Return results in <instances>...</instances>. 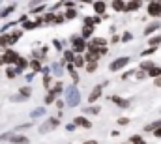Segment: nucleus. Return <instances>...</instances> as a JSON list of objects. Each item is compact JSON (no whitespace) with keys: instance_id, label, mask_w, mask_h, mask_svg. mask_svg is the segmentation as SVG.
<instances>
[{"instance_id":"1","label":"nucleus","mask_w":161,"mask_h":144,"mask_svg":"<svg viewBox=\"0 0 161 144\" xmlns=\"http://www.w3.org/2000/svg\"><path fill=\"white\" fill-rule=\"evenodd\" d=\"M64 97H66V105L69 109H75L81 105V90L77 88V84H69L64 90Z\"/></svg>"},{"instance_id":"2","label":"nucleus","mask_w":161,"mask_h":144,"mask_svg":"<svg viewBox=\"0 0 161 144\" xmlns=\"http://www.w3.org/2000/svg\"><path fill=\"white\" fill-rule=\"evenodd\" d=\"M69 43H71V49H73L75 54H84L86 49H88V41H86L81 34L71 36V37H69Z\"/></svg>"},{"instance_id":"3","label":"nucleus","mask_w":161,"mask_h":144,"mask_svg":"<svg viewBox=\"0 0 161 144\" xmlns=\"http://www.w3.org/2000/svg\"><path fill=\"white\" fill-rule=\"evenodd\" d=\"M60 126V120H58V116H51V118H47L39 127H38V131L43 135V133H49V131H53V129H56Z\"/></svg>"},{"instance_id":"4","label":"nucleus","mask_w":161,"mask_h":144,"mask_svg":"<svg viewBox=\"0 0 161 144\" xmlns=\"http://www.w3.org/2000/svg\"><path fill=\"white\" fill-rule=\"evenodd\" d=\"M17 58H19V54L9 47V49H4L2 52H0V64H8V66H11V64H15L17 62Z\"/></svg>"},{"instance_id":"5","label":"nucleus","mask_w":161,"mask_h":144,"mask_svg":"<svg viewBox=\"0 0 161 144\" xmlns=\"http://www.w3.org/2000/svg\"><path fill=\"white\" fill-rule=\"evenodd\" d=\"M129 62H131V58H129V56H120V58H114V60L111 62L109 69H111V71H120V69H124Z\"/></svg>"},{"instance_id":"6","label":"nucleus","mask_w":161,"mask_h":144,"mask_svg":"<svg viewBox=\"0 0 161 144\" xmlns=\"http://www.w3.org/2000/svg\"><path fill=\"white\" fill-rule=\"evenodd\" d=\"M51 73H53V77L60 79V77L66 73V62H64V60H60V62H53V64H51Z\"/></svg>"},{"instance_id":"7","label":"nucleus","mask_w":161,"mask_h":144,"mask_svg":"<svg viewBox=\"0 0 161 144\" xmlns=\"http://www.w3.org/2000/svg\"><path fill=\"white\" fill-rule=\"evenodd\" d=\"M101 96H103V84H96L92 88V92L88 94V103H96Z\"/></svg>"},{"instance_id":"8","label":"nucleus","mask_w":161,"mask_h":144,"mask_svg":"<svg viewBox=\"0 0 161 144\" xmlns=\"http://www.w3.org/2000/svg\"><path fill=\"white\" fill-rule=\"evenodd\" d=\"M73 124H75V126H79V127H84V129H90V127H92V122H90L84 114L75 116V118H73Z\"/></svg>"},{"instance_id":"9","label":"nucleus","mask_w":161,"mask_h":144,"mask_svg":"<svg viewBox=\"0 0 161 144\" xmlns=\"http://www.w3.org/2000/svg\"><path fill=\"white\" fill-rule=\"evenodd\" d=\"M92 7H94V11H96V15H105V11H107V2L105 0H94V4H92Z\"/></svg>"},{"instance_id":"10","label":"nucleus","mask_w":161,"mask_h":144,"mask_svg":"<svg viewBox=\"0 0 161 144\" xmlns=\"http://www.w3.org/2000/svg\"><path fill=\"white\" fill-rule=\"evenodd\" d=\"M148 15L150 17H161V2H150L148 4Z\"/></svg>"},{"instance_id":"11","label":"nucleus","mask_w":161,"mask_h":144,"mask_svg":"<svg viewBox=\"0 0 161 144\" xmlns=\"http://www.w3.org/2000/svg\"><path fill=\"white\" fill-rule=\"evenodd\" d=\"M28 69H30V71H36V73H41V69H43V60L30 58V62H28Z\"/></svg>"},{"instance_id":"12","label":"nucleus","mask_w":161,"mask_h":144,"mask_svg":"<svg viewBox=\"0 0 161 144\" xmlns=\"http://www.w3.org/2000/svg\"><path fill=\"white\" fill-rule=\"evenodd\" d=\"M23 37V30H11L8 32V39H9V47H13L19 39Z\"/></svg>"},{"instance_id":"13","label":"nucleus","mask_w":161,"mask_h":144,"mask_svg":"<svg viewBox=\"0 0 161 144\" xmlns=\"http://www.w3.org/2000/svg\"><path fill=\"white\" fill-rule=\"evenodd\" d=\"M41 17V22L43 24H54V17H56V11H45L43 15H39Z\"/></svg>"},{"instance_id":"14","label":"nucleus","mask_w":161,"mask_h":144,"mask_svg":"<svg viewBox=\"0 0 161 144\" xmlns=\"http://www.w3.org/2000/svg\"><path fill=\"white\" fill-rule=\"evenodd\" d=\"M94 28L96 26H90V24H83V28H81V36L88 41V39H92L94 37Z\"/></svg>"},{"instance_id":"15","label":"nucleus","mask_w":161,"mask_h":144,"mask_svg":"<svg viewBox=\"0 0 161 144\" xmlns=\"http://www.w3.org/2000/svg\"><path fill=\"white\" fill-rule=\"evenodd\" d=\"M88 47H107V39L105 37H92L88 39Z\"/></svg>"},{"instance_id":"16","label":"nucleus","mask_w":161,"mask_h":144,"mask_svg":"<svg viewBox=\"0 0 161 144\" xmlns=\"http://www.w3.org/2000/svg\"><path fill=\"white\" fill-rule=\"evenodd\" d=\"M62 60H64L66 64H73V60H75L73 49H64V51H62Z\"/></svg>"},{"instance_id":"17","label":"nucleus","mask_w":161,"mask_h":144,"mask_svg":"<svg viewBox=\"0 0 161 144\" xmlns=\"http://www.w3.org/2000/svg\"><path fill=\"white\" fill-rule=\"evenodd\" d=\"M58 97H60V96H58L54 90H49V92H47V96H45V99H43V105H45V107H47V105H53Z\"/></svg>"},{"instance_id":"18","label":"nucleus","mask_w":161,"mask_h":144,"mask_svg":"<svg viewBox=\"0 0 161 144\" xmlns=\"http://www.w3.org/2000/svg\"><path fill=\"white\" fill-rule=\"evenodd\" d=\"M15 9H17V4H15V2H13V4H8L6 7H2V9H0V19H6V17H8V15H11Z\"/></svg>"},{"instance_id":"19","label":"nucleus","mask_w":161,"mask_h":144,"mask_svg":"<svg viewBox=\"0 0 161 144\" xmlns=\"http://www.w3.org/2000/svg\"><path fill=\"white\" fill-rule=\"evenodd\" d=\"M45 11H47V4H39V6H34V7L28 9L30 15H43Z\"/></svg>"},{"instance_id":"20","label":"nucleus","mask_w":161,"mask_h":144,"mask_svg":"<svg viewBox=\"0 0 161 144\" xmlns=\"http://www.w3.org/2000/svg\"><path fill=\"white\" fill-rule=\"evenodd\" d=\"M101 22V15H86L84 17V24H90V26H96Z\"/></svg>"},{"instance_id":"21","label":"nucleus","mask_w":161,"mask_h":144,"mask_svg":"<svg viewBox=\"0 0 161 144\" xmlns=\"http://www.w3.org/2000/svg\"><path fill=\"white\" fill-rule=\"evenodd\" d=\"M111 101L116 103L120 109H128V107H129V101H128V99H122L120 96H111Z\"/></svg>"},{"instance_id":"22","label":"nucleus","mask_w":161,"mask_h":144,"mask_svg":"<svg viewBox=\"0 0 161 144\" xmlns=\"http://www.w3.org/2000/svg\"><path fill=\"white\" fill-rule=\"evenodd\" d=\"M45 112H47L45 105H43V107H36L34 111H30V118H32V120H36V118H41V116H45Z\"/></svg>"},{"instance_id":"23","label":"nucleus","mask_w":161,"mask_h":144,"mask_svg":"<svg viewBox=\"0 0 161 144\" xmlns=\"http://www.w3.org/2000/svg\"><path fill=\"white\" fill-rule=\"evenodd\" d=\"M143 6V0H129L126 2V11H137Z\"/></svg>"},{"instance_id":"24","label":"nucleus","mask_w":161,"mask_h":144,"mask_svg":"<svg viewBox=\"0 0 161 144\" xmlns=\"http://www.w3.org/2000/svg\"><path fill=\"white\" fill-rule=\"evenodd\" d=\"M9 142L11 144H28V137H24V135H11L9 137Z\"/></svg>"},{"instance_id":"25","label":"nucleus","mask_w":161,"mask_h":144,"mask_svg":"<svg viewBox=\"0 0 161 144\" xmlns=\"http://www.w3.org/2000/svg\"><path fill=\"white\" fill-rule=\"evenodd\" d=\"M64 15H66V21H75L77 15H79V11H77V7H66Z\"/></svg>"},{"instance_id":"26","label":"nucleus","mask_w":161,"mask_h":144,"mask_svg":"<svg viewBox=\"0 0 161 144\" xmlns=\"http://www.w3.org/2000/svg\"><path fill=\"white\" fill-rule=\"evenodd\" d=\"M21 26H23V30H34V28H38V22L26 17L24 21H21Z\"/></svg>"},{"instance_id":"27","label":"nucleus","mask_w":161,"mask_h":144,"mask_svg":"<svg viewBox=\"0 0 161 144\" xmlns=\"http://www.w3.org/2000/svg\"><path fill=\"white\" fill-rule=\"evenodd\" d=\"M28 62H30V60H26L24 56H19V58H17V62H15L13 66H15V67L19 69V73H21L23 69H26V67H28Z\"/></svg>"},{"instance_id":"28","label":"nucleus","mask_w":161,"mask_h":144,"mask_svg":"<svg viewBox=\"0 0 161 144\" xmlns=\"http://www.w3.org/2000/svg\"><path fill=\"white\" fill-rule=\"evenodd\" d=\"M159 26H161L159 21H154V22H150V24L144 28V36H150V34H154L156 30H159Z\"/></svg>"},{"instance_id":"29","label":"nucleus","mask_w":161,"mask_h":144,"mask_svg":"<svg viewBox=\"0 0 161 144\" xmlns=\"http://www.w3.org/2000/svg\"><path fill=\"white\" fill-rule=\"evenodd\" d=\"M73 66H75L77 69H81V67H84V66H86V58H84V54H75V60H73Z\"/></svg>"},{"instance_id":"30","label":"nucleus","mask_w":161,"mask_h":144,"mask_svg":"<svg viewBox=\"0 0 161 144\" xmlns=\"http://www.w3.org/2000/svg\"><path fill=\"white\" fill-rule=\"evenodd\" d=\"M53 84H54V77H53V75H43V88H45L47 92L53 88Z\"/></svg>"},{"instance_id":"31","label":"nucleus","mask_w":161,"mask_h":144,"mask_svg":"<svg viewBox=\"0 0 161 144\" xmlns=\"http://www.w3.org/2000/svg\"><path fill=\"white\" fill-rule=\"evenodd\" d=\"M111 7H113L114 11H126V2H124V0H113Z\"/></svg>"},{"instance_id":"32","label":"nucleus","mask_w":161,"mask_h":144,"mask_svg":"<svg viewBox=\"0 0 161 144\" xmlns=\"http://www.w3.org/2000/svg\"><path fill=\"white\" fill-rule=\"evenodd\" d=\"M17 75H19V69H17V67H13V66H8V69H6V77L13 81Z\"/></svg>"},{"instance_id":"33","label":"nucleus","mask_w":161,"mask_h":144,"mask_svg":"<svg viewBox=\"0 0 161 144\" xmlns=\"http://www.w3.org/2000/svg\"><path fill=\"white\" fill-rule=\"evenodd\" d=\"M19 94H23L26 99H30V96H32V86H30V84H26V86H21V88H19Z\"/></svg>"},{"instance_id":"34","label":"nucleus","mask_w":161,"mask_h":144,"mask_svg":"<svg viewBox=\"0 0 161 144\" xmlns=\"http://www.w3.org/2000/svg\"><path fill=\"white\" fill-rule=\"evenodd\" d=\"M99 111H101V107H98V105H92V107H86V109H83V114H99Z\"/></svg>"},{"instance_id":"35","label":"nucleus","mask_w":161,"mask_h":144,"mask_svg":"<svg viewBox=\"0 0 161 144\" xmlns=\"http://www.w3.org/2000/svg\"><path fill=\"white\" fill-rule=\"evenodd\" d=\"M21 22V19H15V21H9V22H6L4 26H2V32H8V30H11L15 24H19Z\"/></svg>"},{"instance_id":"36","label":"nucleus","mask_w":161,"mask_h":144,"mask_svg":"<svg viewBox=\"0 0 161 144\" xmlns=\"http://www.w3.org/2000/svg\"><path fill=\"white\" fill-rule=\"evenodd\" d=\"M84 69H86V73H94V71L98 69V62H86Z\"/></svg>"},{"instance_id":"37","label":"nucleus","mask_w":161,"mask_h":144,"mask_svg":"<svg viewBox=\"0 0 161 144\" xmlns=\"http://www.w3.org/2000/svg\"><path fill=\"white\" fill-rule=\"evenodd\" d=\"M9 101H11V103H23V101H26V97H24L23 94H15V96L9 97Z\"/></svg>"},{"instance_id":"38","label":"nucleus","mask_w":161,"mask_h":144,"mask_svg":"<svg viewBox=\"0 0 161 144\" xmlns=\"http://www.w3.org/2000/svg\"><path fill=\"white\" fill-rule=\"evenodd\" d=\"M148 77H156V79H158V77H161V67L154 66V67L148 71Z\"/></svg>"},{"instance_id":"39","label":"nucleus","mask_w":161,"mask_h":144,"mask_svg":"<svg viewBox=\"0 0 161 144\" xmlns=\"http://www.w3.org/2000/svg\"><path fill=\"white\" fill-rule=\"evenodd\" d=\"M66 22V15L64 13H58L56 11V17H54V24H64Z\"/></svg>"},{"instance_id":"40","label":"nucleus","mask_w":161,"mask_h":144,"mask_svg":"<svg viewBox=\"0 0 161 144\" xmlns=\"http://www.w3.org/2000/svg\"><path fill=\"white\" fill-rule=\"evenodd\" d=\"M53 47H54L58 52H62V51H64V41H60V39H53Z\"/></svg>"},{"instance_id":"41","label":"nucleus","mask_w":161,"mask_h":144,"mask_svg":"<svg viewBox=\"0 0 161 144\" xmlns=\"http://www.w3.org/2000/svg\"><path fill=\"white\" fill-rule=\"evenodd\" d=\"M154 66H156V64L148 60V62H143V64H141V69H144V71H150V69H152Z\"/></svg>"},{"instance_id":"42","label":"nucleus","mask_w":161,"mask_h":144,"mask_svg":"<svg viewBox=\"0 0 161 144\" xmlns=\"http://www.w3.org/2000/svg\"><path fill=\"white\" fill-rule=\"evenodd\" d=\"M135 77H137L139 81H143V79H146V77H148V71H144V69H139V71H135Z\"/></svg>"},{"instance_id":"43","label":"nucleus","mask_w":161,"mask_h":144,"mask_svg":"<svg viewBox=\"0 0 161 144\" xmlns=\"http://www.w3.org/2000/svg\"><path fill=\"white\" fill-rule=\"evenodd\" d=\"M45 2H47V0H30V2H28V9H30V7H34V6H39V4H45Z\"/></svg>"},{"instance_id":"44","label":"nucleus","mask_w":161,"mask_h":144,"mask_svg":"<svg viewBox=\"0 0 161 144\" xmlns=\"http://www.w3.org/2000/svg\"><path fill=\"white\" fill-rule=\"evenodd\" d=\"M131 39H133V36H131L129 32H126V34L120 37V41H124V43H128V41H131Z\"/></svg>"},{"instance_id":"45","label":"nucleus","mask_w":161,"mask_h":144,"mask_svg":"<svg viewBox=\"0 0 161 144\" xmlns=\"http://www.w3.org/2000/svg\"><path fill=\"white\" fill-rule=\"evenodd\" d=\"M34 77H36V71H30V73H26V75H24V79H26V82H28V84L34 81Z\"/></svg>"},{"instance_id":"46","label":"nucleus","mask_w":161,"mask_h":144,"mask_svg":"<svg viewBox=\"0 0 161 144\" xmlns=\"http://www.w3.org/2000/svg\"><path fill=\"white\" fill-rule=\"evenodd\" d=\"M135 75V69H129V71H126L124 75H122V81H126V79H129V77H133Z\"/></svg>"},{"instance_id":"47","label":"nucleus","mask_w":161,"mask_h":144,"mask_svg":"<svg viewBox=\"0 0 161 144\" xmlns=\"http://www.w3.org/2000/svg\"><path fill=\"white\" fill-rule=\"evenodd\" d=\"M54 105H56V109H64V105H66V99H60V97H58V99L54 101Z\"/></svg>"},{"instance_id":"48","label":"nucleus","mask_w":161,"mask_h":144,"mask_svg":"<svg viewBox=\"0 0 161 144\" xmlns=\"http://www.w3.org/2000/svg\"><path fill=\"white\" fill-rule=\"evenodd\" d=\"M143 142H144V141H143L139 135H133V137H131V144H143Z\"/></svg>"},{"instance_id":"49","label":"nucleus","mask_w":161,"mask_h":144,"mask_svg":"<svg viewBox=\"0 0 161 144\" xmlns=\"http://www.w3.org/2000/svg\"><path fill=\"white\" fill-rule=\"evenodd\" d=\"M13 135V131H8V133H4V135H0V142H4V141H9V137Z\"/></svg>"},{"instance_id":"50","label":"nucleus","mask_w":161,"mask_h":144,"mask_svg":"<svg viewBox=\"0 0 161 144\" xmlns=\"http://www.w3.org/2000/svg\"><path fill=\"white\" fill-rule=\"evenodd\" d=\"M152 52H156V47H150V49L143 51V56H148V54H152Z\"/></svg>"},{"instance_id":"51","label":"nucleus","mask_w":161,"mask_h":144,"mask_svg":"<svg viewBox=\"0 0 161 144\" xmlns=\"http://www.w3.org/2000/svg\"><path fill=\"white\" fill-rule=\"evenodd\" d=\"M41 73H43V75H53V73H51V66H43Z\"/></svg>"},{"instance_id":"52","label":"nucleus","mask_w":161,"mask_h":144,"mask_svg":"<svg viewBox=\"0 0 161 144\" xmlns=\"http://www.w3.org/2000/svg\"><path fill=\"white\" fill-rule=\"evenodd\" d=\"M129 124V118H118V126H128Z\"/></svg>"},{"instance_id":"53","label":"nucleus","mask_w":161,"mask_h":144,"mask_svg":"<svg viewBox=\"0 0 161 144\" xmlns=\"http://www.w3.org/2000/svg\"><path fill=\"white\" fill-rule=\"evenodd\" d=\"M30 127H32V124H21L17 129H30Z\"/></svg>"},{"instance_id":"54","label":"nucleus","mask_w":161,"mask_h":144,"mask_svg":"<svg viewBox=\"0 0 161 144\" xmlns=\"http://www.w3.org/2000/svg\"><path fill=\"white\" fill-rule=\"evenodd\" d=\"M75 127H77V126H75V124H73V122H71V124H68V126H66V129H68V131H75Z\"/></svg>"},{"instance_id":"55","label":"nucleus","mask_w":161,"mask_h":144,"mask_svg":"<svg viewBox=\"0 0 161 144\" xmlns=\"http://www.w3.org/2000/svg\"><path fill=\"white\" fill-rule=\"evenodd\" d=\"M154 133H156V137L159 139V137H161V127H158V129H154Z\"/></svg>"},{"instance_id":"56","label":"nucleus","mask_w":161,"mask_h":144,"mask_svg":"<svg viewBox=\"0 0 161 144\" xmlns=\"http://www.w3.org/2000/svg\"><path fill=\"white\" fill-rule=\"evenodd\" d=\"M111 41H113V43H118V41H120V36H113V39H111Z\"/></svg>"},{"instance_id":"57","label":"nucleus","mask_w":161,"mask_h":144,"mask_svg":"<svg viewBox=\"0 0 161 144\" xmlns=\"http://www.w3.org/2000/svg\"><path fill=\"white\" fill-rule=\"evenodd\" d=\"M83 144H98V141H84Z\"/></svg>"},{"instance_id":"58","label":"nucleus","mask_w":161,"mask_h":144,"mask_svg":"<svg viewBox=\"0 0 161 144\" xmlns=\"http://www.w3.org/2000/svg\"><path fill=\"white\" fill-rule=\"evenodd\" d=\"M156 86H161V77H158V79H156Z\"/></svg>"},{"instance_id":"59","label":"nucleus","mask_w":161,"mask_h":144,"mask_svg":"<svg viewBox=\"0 0 161 144\" xmlns=\"http://www.w3.org/2000/svg\"><path fill=\"white\" fill-rule=\"evenodd\" d=\"M150 2H161V0H150Z\"/></svg>"},{"instance_id":"60","label":"nucleus","mask_w":161,"mask_h":144,"mask_svg":"<svg viewBox=\"0 0 161 144\" xmlns=\"http://www.w3.org/2000/svg\"><path fill=\"white\" fill-rule=\"evenodd\" d=\"M2 2H4V0H0V7H2Z\"/></svg>"},{"instance_id":"61","label":"nucleus","mask_w":161,"mask_h":144,"mask_svg":"<svg viewBox=\"0 0 161 144\" xmlns=\"http://www.w3.org/2000/svg\"><path fill=\"white\" fill-rule=\"evenodd\" d=\"M143 144H146V142H143Z\"/></svg>"},{"instance_id":"62","label":"nucleus","mask_w":161,"mask_h":144,"mask_svg":"<svg viewBox=\"0 0 161 144\" xmlns=\"http://www.w3.org/2000/svg\"><path fill=\"white\" fill-rule=\"evenodd\" d=\"M0 49H2V47H0Z\"/></svg>"},{"instance_id":"63","label":"nucleus","mask_w":161,"mask_h":144,"mask_svg":"<svg viewBox=\"0 0 161 144\" xmlns=\"http://www.w3.org/2000/svg\"><path fill=\"white\" fill-rule=\"evenodd\" d=\"M105 2H107V0H105Z\"/></svg>"}]
</instances>
